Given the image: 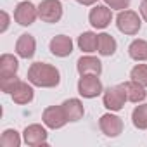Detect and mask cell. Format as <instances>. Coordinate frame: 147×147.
Here are the masks:
<instances>
[{"label": "cell", "mask_w": 147, "mask_h": 147, "mask_svg": "<svg viewBox=\"0 0 147 147\" xmlns=\"http://www.w3.org/2000/svg\"><path fill=\"white\" fill-rule=\"evenodd\" d=\"M76 2H78L80 5H85V7H90V5H94V4H97V0H76Z\"/></svg>", "instance_id": "cell-28"}, {"label": "cell", "mask_w": 147, "mask_h": 147, "mask_svg": "<svg viewBox=\"0 0 147 147\" xmlns=\"http://www.w3.org/2000/svg\"><path fill=\"white\" fill-rule=\"evenodd\" d=\"M49 49L55 57H67L73 52V40L67 35H55L50 40Z\"/></svg>", "instance_id": "cell-13"}, {"label": "cell", "mask_w": 147, "mask_h": 147, "mask_svg": "<svg viewBox=\"0 0 147 147\" xmlns=\"http://www.w3.org/2000/svg\"><path fill=\"white\" fill-rule=\"evenodd\" d=\"M140 16H142V19L147 23V0H142V2H140Z\"/></svg>", "instance_id": "cell-27"}, {"label": "cell", "mask_w": 147, "mask_h": 147, "mask_svg": "<svg viewBox=\"0 0 147 147\" xmlns=\"http://www.w3.org/2000/svg\"><path fill=\"white\" fill-rule=\"evenodd\" d=\"M61 106H62V109L66 113L67 121H71V123L80 121L83 118V114H85V107H83V102L80 99H66Z\"/></svg>", "instance_id": "cell-15"}, {"label": "cell", "mask_w": 147, "mask_h": 147, "mask_svg": "<svg viewBox=\"0 0 147 147\" xmlns=\"http://www.w3.org/2000/svg\"><path fill=\"white\" fill-rule=\"evenodd\" d=\"M26 78L33 87L54 88L61 83V73L55 66H52L49 62H33L28 67Z\"/></svg>", "instance_id": "cell-1"}, {"label": "cell", "mask_w": 147, "mask_h": 147, "mask_svg": "<svg viewBox=\"0 0 147 147\" xmlns=\"http://www.w3.org/2000/svg\"><path fill=\"white\" fill-rule=\"evenodd\" d=\"M47 130L45 126L38 125V123H33V125H28L24 130H23V140L26 145H31V147H36V145H49L47 142Z\"/></svg>", "instance_id": "cell-8"}, {"label": "cell", "mask_w": 147, "mask_h": 147, "mask_svg": "<svg viewBox=\"0 0 147 147\" xmlns=\"http://www.w3.org/2000/svg\"><path fill=\"white\" fill-rule=\"evenodd\" d=\"M38 18L49 24L59 23L62 18V4L59 0H42L38 5Z\"/></svg>", "instance_id": "cell-5"}, {"label": "cell", "mask_w": 147, "mask_h": 147, "mask_svg": "<svg viewBox=\"0 0 147 147\" xmlns=\"http://www.w3.org/2000/svg\"><path fill=\"white\" fill-rule=\"evenodd\" d=\"M19 69V61L12 54H2L0 55V78L14 76Z\"/></svg>", "instance_id": "cell-16"}, {"label": "cell", "mask_w": 147, "mask_h": 147, "mask_svg": "<svg viewBox=\"0 0 147 147\" xmlns=\"http://www.w3.org/2000/svg\"><path fill=\"white\" fill-rule=\"evenodd\" d=\"M97 45H99V35L94 31H83L78 36V47L85 54L97 52Z\"/></svg>", "instance_id": "cell-18"}, {"label": "cell", "mask_w": 147, "mask_h": 147, "mask_svg": "<svg viewBox=\"0 0 147 147\" xmlns=\"http://www.w3.org/2000/svg\"><path fill=\"white\" fill-rule=\"evenodd\" d=\"M7 28H9V14H7L5 11H2V28H0V31L5 33Z\"/></svg>", "instance_id": "cell-26"}, {"label": "cell", "mask_w": 147, "mask_h": 147, "mask_svg": "<svg viewBox=\"0 0 147 147\" xmlns=\"http://www.w3.org/2000/svg\"><path fill=\"white\" fill-rule=\"evenodd\" d=\"M76 69L80 73V76H83V75H97V76H100L102 62H100V59H97L94 55H82L76 61Z\"/></svg>", "instance_id": "cell-11"}, {"label": "cell", "mask_w": 147, "mask_h": 147, "mask_svg": "<svg viewBox=\"0 0 147 147\" xmlns=\"http://www.w3.org/2000/svg\"><path fill=\"white\" fill-rule=\"evenodd\" d=\"M11 97L16 104L19 106H24V104H30L35 97V90H33V85L30 82H23L19 80L14 87V90L11 92Z\"/></svg>", "instance_id": "cell-12"}, {"label": "cell", "mask_w": 147, "mask_h": 147, "mask_svg": "<svg viewBox=\"0 0 147 147\" xmlns=\"http://www.w3.org/2000/svg\"><path fill=\"white\" fill-rule=\"evenodd\" d=\"M128 100L126 97V92H125V87L123 83L119 85H113V87H107L104 92H102V102H104V107L116 113V111H121L125 107V102Z\"/></svg>", "instance_id": "cell-3"}, {"label": "cell", "mask_w": 147, "mask_h": 147, "mask_svg": "<svg viewBox=\"0 0 147 147\" xmlns=\"http://www.w3.org/2000/svg\"><path fill=\"white\" fill-rule=\"evenodd\" d=\"M104 92L102 82L97 75H83L78 80V94L83 99H95Z\"/></svg>", "instance_id": "cell-4"}, {"label": "cell", "mask_w": 147, "mask_h": 147, "mask_svg": "<svg viewBox=\"0 0 147 147\" xmlns=\"http://www.w3.org/2000/svg\"><path fill=\"white\" fill-rule=\"evenodd\" d=\"M88 21L94 28L97 30H104L111 24L113 21V9L109 5H95L94 9H90L88 12Z\"/></svg>", "instance_id": "cell-10"}, {"label": "cell", "mask_w": 147, "mask_h": 147, "mask_svg": "<svg viewBox=\"0 0 147 147\" xmlns=\"http://www.w3.org/2000/svg\"><path fill=\"white\" fill-rule=\"evenodd\" d=\"M130 78L147 88V64H135L130 71Z\"/></svg>", "instance_id": "cell-23"}, {"label": "cell", "mask_w": 147, "mask_h": 147, "mask_svg": "<svg viewBox=\"0 0 147 147\" xmlns=\"http://www.w3.org/2000/svg\"><path fill=\"white\" fill-rule=\"evenodd\" d=\"M42 121L50 130H59L66 123H69L62 106H49V107H45L43 113H42Z\"/></svg>", "instance_id": "cell-6"}, {"label": "cell", "mask_w": 147, "mask_h": 147, "mask_svg": "<svg viewBox=\"0 0 147 147\" xmlns=\"http://www.w3.org/2000/svg\"><path fill=\"white\" fill-rule=\"evenodd\" d=\"M18 82H19V78L16 75L14 76H7V78H0V88H2L4 94H11Z\"/></svg>", "instance_id": "cell-24"}, {"label": "cell", "mask_w": 147, "mask_h": 147, "mask_svg": "<svg viewBox=\"0 0 147 147\" xmlns=\"http://www.w3.org/2000/svg\"><path fill=\"white\" fill-rule=\"evenodd\" d=\"M0 145L2 147H19L21 145V135L14 128H7L2 137H0Z\"/></svg>", "instance_id": "cell-22"}, {"label": "cell", "mask_w": 147, "mask_h": 147, "mask_svg": "<svg viewBox=\"0 0 147 147\" xmlns=\"http://www.w3.org/2000/svg\"><path fill=\"white\" fill-rule=\"evenodd\" d=\"M131 123L138 130H147V104H138L131 111Z\"/></svg>", "instance_id": "cell-21"}, {"label": "cell", "mask_w": 147, "mask_h": 147, "mask_svg": "<svg viewBox=\"0 0 147 147\" xmlns=\"http://www.w3.org/2000/svg\"><path fill=\"white\" fill-rule=\"evenodd\" d=\"M36 52V40L30 33H23L16 42V54L21 59H31Z\"/></svg>", "instance_id": "cell-14"}, {"label": "cell", "mask_w": 147, "mask_h": 147, "mask_svg": "<svg viewBox=\"0 0 147 147\" xmlns=\"http://www.w3.org/2000/svg\"><path fill=\"white\" fill-rule=\"evenodd\" d=\"M106 5H109L113 11H125L130 7V2L131 0H104Z\"/></svg>", "instance_id": "cell-25"}, {"label": "cell", "mask_w": 147, "mask_h": 147, "mask_svg": "<svg viewBox=\"0 0 147 147\" xmlns=\"http://www.w3.org/2000/svg\"><path fill=\"white\" fill-rule=\"evenodd\" d=\"M99 128H100V131H102L106 137L116 138V137H119L121 131H123V119H121L119 116L113 114V111H111V113H106V114H102L100 119H99Z\"/></svg>", "instance_id": "cell-7"}, {"label": "cell", "mask_w": 147, "mask_h": 147, "mask_svg": "<svg viewBox=\"0 0 147 147\" xmlns=\"http://www.w3.org/2000/svg\"><path fill=\"white\" fill-rule=\"evenodd\" d=\"M118 49L116 40L109 35V33H99V45H97V52L104 57H111Z\"/></svg>", "instance_id": "cell-19"}, {"label": "cell", "mask_w": 147, "mask_h": 147, "mask_svg": "<svg viewBox=\"0 0 147 147\" xmlns=\"http://www.w3.org/2000/svg\"><path fill=\"white\" fill-rule=\"evenodd\" d=\"M36 18H38V7H35V4L28 2V0L18 4L14 9V21L21 26H31Z\"/></svg>", "instance_id": "cell-9"}, {"label": "cell", "mask_w": 147, "mask_h": 147, "mask_svg": "<svg viewBox=\"0 0 147 147\" xmlns=\"http://www.w3.org/2000/svg\"><path fill=\"white\" fill-rule=\"evenodd\" d=\"M116 26L123 35L133 36L142 28V16H138V12L128 11V9L119 11V14L116 16Z\"/></svg>", "instance_id": "cell-2"}, {"label": "cell", "mask_w": 147, "mask_h": 147, "mask_svg": "<svg viewBox=\"0 0 147 147\" xmlns=\"http://www.w3.org/2000/svg\"><path fill=\"white\" fill-rule=\"evenodd\" d=\"M123 87H125V92H126V97H128L130 102L138 104V102H144L145 100L147 92H145V87H142L140 83L130 80V82H125Z\"/></svg>", "instance_id": "cell-17"}, {"label": "cell", "mask_w": 147, "mask_h": 147, "mask_svg": "<svg viewBox=\"0 0 147 147\" xmlns=\"http://www.w3.org/2000/svg\"><path fill=\"white\" fill-rule=\"evenodd\" d=\"M128 54L133 61L137 62H142V61H147V40H142V38H137L133 40L130 45H128Z\"/></svg>", "instance_id": "cell-20"}]
</instances>
